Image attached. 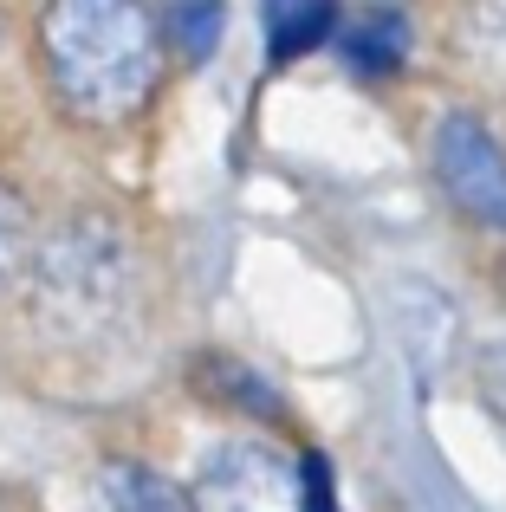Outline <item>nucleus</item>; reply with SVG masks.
I'll use <instances>...</instances> for the list:
<instances>
[{"label":"nucleus","instance_id":"nucleus-3","mask_svg":"<svg viewBox=\"0 0 506 512\" xmlns=\"http://www.w3.org/2000/svg\"><path fill=\"white\" fill-rule=\"evenodd\" d=\"M195 512H305V461H286L266 441H221L202 454L189 487Z\"/></svg>","mask_w":506,"mask_h":512},{"label":"nucleus","instance_id":"nucleus-8","mask_svg":"<svg viewBox=\"0 0 506 512\" xmlns=\"http://www.w3.org/2000/svg\"><path fill=\"white\" fill-rule=\"evenodd\" d=\"M461 46L494 78H506V0H474L468 20H461Z\"/></svg>","mask_w":506,"mask_h":512},{"label":"nucleus","instance_id":"nucleus-9","mask_svg":"<svg viewBox=\"0 0 506 512\" xmlns=\"http://www.w3.org/2000/svg\"><path fill=\"white\" fill-rule=\"evenodd\" d=\"M169 33H176L182 59H208L221 46V0H176L169 7Z\"/></svg>","mask_w":506,"mask_h":512},{"label":"nucleus","instance_id":"nucleus-2","mask_svg":"<svg viewBox=\"0 0 506 512\" xmlns=\"http://www.w3.org/2000/svg\"><path fill=\"white\" fill-rule=\"evenodd\" d=\"M124 247L104 221H78L52 240V253L39 260V312L72 318V325H104L111 305L124 299L130 286Z\"/></svg>","mask_w":506,"mask_h":512},{"label":"nucleus","instance_id":"nucleus-10","mask_svg":"<svg viewBox=\"0 0 506 512\" xmlns=\"http://www.w3.org/2000/svg\"><path fill=\"white\" fill-rule=\"evenodd\" d=\"M26 253H33V214H26V201L13 188H0V286L20 279Z\"/></svg>","mask_w":506,"mask_h":512},{"label":"nucleus","instance_id":"nucleus-7","mask_svg":"<svg viewBox=\"0 0 506 512\" xmlns=\"http://www.w3.org/2000/svg\"><path fill=\"white\" fill-rule=\"evenodd\" d=\"M403 52H409V26L396 20L390 7L364 13V20L344 33V59H351L364 78H390L396 65H403Z\"/></svg>","mask_w":506,"mask_h":512},{"label":"nucleus","instance_id":"nucleus-4","mask_svg":"<svg viewBox=\"0 0 506 512\" xmlns=\"http://www.w3.org/2000/svg\"><path fill=\"white\" fill-rule=\"evenodd\" d=\"M435 175H442V195L468 214L487 234H506V150L487 137L481 117L448 111L435 130Z\"/></svg>","mask_w":506,"mask_h":512},{"label":"nucleus","instance_id":"nucleus-11","mask_svg":"<svg viewBox=\"0 0 506 512\" xmlns=\"http://www.w3.org/2000/svg\"><path fill=\"white\" fill-rule=\"evenodd\" d=\"M474 383H481V402H487V415H494V428L506 435V344L481 350V370H474Z\"/></svg>","mask_w":506,"mask_h":512},{"label":"nucleus","instance_id":"nucleus-1","mask_svg":"<svg viewBox=\"0 0 506 512\" xmlns=\"http://www.w3.org/2000/svg\"><path fill=\"white\" fill-rule=\"evenodd\" d=\"M46 72L85 124H117L156 91L163 46L143 0H46Z\"/></svg>","mask_w":506,"mask_h":512},{"label":"nucleus","instance_id":"nucleus-5","mask_svg":"<svg viewBox=\"0 0 506 512\" xmlns=\"http://www.w3.org/2000/svg\"><path fill=\"white\" fill-rule=\"evenodd\" d=\"M98 493H104L111 512H195V500L176 487V480H163L143 461H111L98 474Z\"/></svg>","mask_w":506,"mask_h":512},{"label":"nucleus","instance_id":"nucleus-6","mask_svg":"<svg viewBox=\"0 0 506 512\" xmlns=\"http://www.w3.org/2000/svg\"><path fill=\"white\" fill-rule=\"evenodd\" d=\"M331 20H338V0H266V46L286 65L299 52H312L331 33Z\"/></svg>","mask_w":506,"mask_h":512}]
</instances>
